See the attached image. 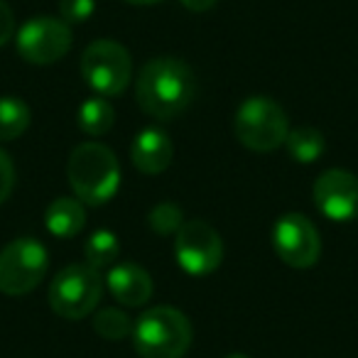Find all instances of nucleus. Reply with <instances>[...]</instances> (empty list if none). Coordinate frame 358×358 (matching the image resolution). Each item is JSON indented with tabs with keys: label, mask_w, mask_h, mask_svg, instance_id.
<instances>
[{
	"label": "nucleus",
	"mask_w": 358,
	"mask_h": 358,
	"mask_svg": "<svg viewBox=\"0 0 358 358\" xmlns=\"http://www.w3.org/2000/svg\"><path fill=\"white\" fill-rule=\"evenodd\" d=\"M196 96V76L177 57L145 62L135 81L138 106L155 120H172L185 113Z\"/></svg>",
	"instance_id": "nucleus-1"
},
{
	"label": "nucleus",
	"mask_w": 358,
	"mask_h": 358,
	"mask_svg": "<svg viewBox=\"0 0 358 358\" xmlns=\"http://www.w3.org/2000/svg\"><path fill=\"white\" fill-rule=\"evenodd\" d=\"M224 358H248L245 353H229V356H224Z\"/></svg>",
	"instance_id": "nucleus-26"
},
{
	"label": "nucleus",
	"mask_w": 358,
	"mask_h": 358,
	"mask_svg": "<svg viewBox=\"0 0 358 358\" xmlns=\"http://www.w3.org/2000/svg\"><path fill=\"white\" fill-rule=\"evenodd\" d=\"M45 224L50 234L57 236V238H74V236L81 234L86 224L84 201L76 199V196H59L47 206Z\"/></svg>",
	"instance_id": "nucleus-14"
},
{
	"label": "nucleus",
	"mask_w": 358,
	"mask_h": 358,
	"mask_svg": "<svg viewBox=\"0 0 358 358\" xmlns=\"http://www.w3.org/2000/svg\"><path fill=\"white\" fill-rule=\"evenodd\" d=\"M174 258L179 268L192 278L211 275L224 260L221 236L206 221H185L174 234Z\"/></svg>",
	"instance_id": "nucleus-8"
},
{
	"label": "nucleus",
	"mask_w": 358,
	"mask_h": 358,
	"mask_svg": "<svg viewBox=\"0 0 358 358\" xmlns=\"http://www.w3.org/2000/svg\"><path fill=\"white\" fill-rule=\"evenodd\" d=\"M234 130L241 145H245L248 150L273 152L287 140L289 120L278 101L268 96H250L236 110Z\"/></svg>",
	"instance_id": "nucleus-4"
},
{
	"label": "nucleus",
	"mask_w": 358,
	"mask_h": 358,
	"mask_svg": "<svg viewBox=\"0 0 358 358\" xmlns=\"http://www.w3.org/2000/svg\"><path fill=\"white\" fill-rule=\"evenodd\" d=\"M101 294H103V282H101L99 270L86 263H74L57 273L47 297H50V307L55 309L57 317L76 322V319H84L91 312H96Z\"/></svg>",
	"instance_id": "nucleus-5"
},
{
	"label": "nucleus",
	"mask_w": 358,
	"mask_h": 358,
	"mask_svg": "<svg viewBox=\"0 0 358 358\" xmlns=\"http://www.w3.org/2000/svg\"><path fill=\"white\" fill-rule=\"evenodd\" d=\"M174 155V145L169 135L159 128H145L135 135L133 148H130V157L133 164L143 174H159L169 167Z\"/></svg>",
	"instance_id": "nucleus-12"
},
{
	"label": "nucleus",
	"mask_w": 358,
	"mask_h": 358,
	"mask_svg": "<svg viewBox=\"0 0 358 358\" xmlns=\"http://www.w3.org/2000/svg\"><path fill=\"white\" fill-rule=\"evenodd\" d=\"M13 187H15V167H13V159L6 150H0V204L8 201V196L13 194Z\"/></svg>",
	"instance_id": "nucleus-22"
},
{
	"label": "nucleus",
	"mask_w": 358,
	"mask_h": 358,
	"mask_svg": "<svg viewBox=\"0 0 358 358\" xmlns=\"http://www.w3.org/2000/svg\"><path fill=\"white\" fill-rule=\"evenodd\" d=\"M15 47L30 64H55L71 50V27L62 17H32L15 32Z\"/></svg>",
	"instance_id": "nucleus-9"
},
{
	"label": "nucleus",
	"mask_w": 358,
	"mask_h": 358,
	"mask_svg": "<svg viewBox=\"0 0 358 358\" xmlns=\"http://www.w3.org/2000/svg\"><path fill=\"white\" fill-rule=\"evenodd\" d=\"M179 3L192 13H206V10H211L219 0H179Z\"/></svg>",
	"instance_id": "nucleus-24"
},
{
	"label": "nucleus",
	"mask_w": 358,
	"mask_h": 358,
	"mask_svg": "<svg viewBox=\"0 0 358 358\" xmlns=\"http://www.w3.org/2000/svg\"><path fill=\"white\" fill-rule=\"evenodd\" d=\"M84 255H86V265H91L94 270H103L118 260L120 243L115 238V234H110V231H96L86 241Z\"/></svg>",
	"instance_id": "nucleus-18"
},
{
	"label": "nucleus",
	"mask_w": 358,
	"mask_h": 358,
	"mask_svg": "<svg viewBox=\"0 0 358 358\" xmlns=\"http://www.w3.org/2000/svg\"><path fill=\"white\" fill-rule=\"evenodd\" d=\"M30 125V108L25 101L15 96H3L0 99V143L20 138Z\"/></svg>",
	"instance_id": "nucleus-17"
},
{
	"label": "nucleus",
	"mask_w": 358,
	"mask_h": 358,
	"mask_svg": "<svg viewBox=\"0 0 358 358\" xmlns=\"http://www.w3.org/2000/svg\"><path fill=\"white\" fill-rule=\"evenodd\" d=\"M148 224L155 234L174 236L179 229H182L185 219H182V209H179L177 204H172V201H162V204H157L152 211H150Z\"/></svg>",
	"instance_id": "nucleus-20"
},
{
	"label": "nucleus",
	"mask_w": 358,
	"mask_h": 358,
	"mask_svg": "<svg viewBox=\"0 0 358 358\" xmlns=\"http://www.w3.org/2000/svg\"><path fill=\"white\" fill-rule=\"evenodd\" d=\"M356 219H358V216H356Z\"/></svg>",
	"instance_id": "nucleus-27"
},
{
	"label": "nucleus",
	"mask_w": 358,
	"mask_h": 358,
	"mask_svg": "<svg viewBox=\"0 0 358 358\" xmlns=\"http://www.w3.org/2000/svg\"><path fill=\"white\" fill-rule=\"evenodd\" d=\"M133 343L140 358H182L189 351L192 324L174 307H152L133 324Z\"/></svg>",
	"instance_id": "nucleus-3"
},
{
	"label": "nucleus",
	"mask_w": 358,
	"mask_h": 358,
	"mask_svg": "<svg viewBox=\"0 0 358 358\" xmlns=\"http://www.w3.org/2000/svg\"><path fill=\"white\" fill-rule=\"evenodd\" d=\"M125 3H130V6H157L162 0H125Z\"/></svg>",
	"instance_id": "nucleus-25"
},
{
	"label": "nucleus",
	"mask_w": 358,
	"mask_h": 358,
	"mask_svg": "<svg viewBox=\"0 0 358 358\" xmlns=\"http://www.w3.org/2000/svg\"><path fill=\"white\" fill-rule=\"evenodd\" d=\"M96 10V0H59V17L66 25H84Z\"/></svg>",
	"instance_id": "nucleus-21"
},
{
	"label": "nucleus",
	"mask_w": 358,
	"mask_h": 358,
	"mask_svg": "<svg viewBox=\"0 0 358 358\" xmlns=\"http://www.w3.org/2000/svg\"><path fill=\"white\" fill-rule=\"evenodd\" d=\"M76 123L91 138H101L106 135L115 123V110L103 96H94V99H86L79 106V113H76Z\"/></svg>",
	"instance_id": "nucleus-15"
},
{
	"label": "nucleus",
	"mask_w": 358,
	"mask_h": 358,
	"mask_svg": "<svg viewBox=\"0 0 358 358\" xmlns=\"http://www.w3.org/2000/svg\"><path fill=\"white\" fill-rule=\"evenodd\" d=\"M94 329L106 341H120V338L133 336V322L123 309L106 307L94 314Z\"/></svg>",
	"instance_id": "nucleus-19"
},
{
	"label": "nucleus",
	"mask_w": 358,
	"mask_h": 358,
	"mask_svg": "<svg viewBox=\"0 0 358 358\" xmlns=\"http://www.w3.org/2000/svg\"><path fill=\"white\" fill-rule=\"evenodd\" d=\"M285 145H287L289 157L299 164L317 162V159L324 155V148H327L324 135L319 133L317 128H312V125H299V128L289 130Z\"/></svg>",
	"instance_id": "nucleus-16"
},
{
	"label": "nucleus",
	"mask_w": 358,
	"mask_h": 358,
	"mask_svg": "<svg viewBox=\"0 0 358 358\" xmlns=\"http://www.w3.org/2000/svg\"><path fill=\"white\" fill-rule=\"evenodd\" d=\"M273 248L289 268H312L322 255L319 231L304 214H285L273 226Z\"/></svg>",
	"instance_id": "nucleus-10"
},
{
	"label": "nucleus",
	"mask_w": 358,
	"mask_h": 358,
	"mask_svg": "<svg viewBox=\"0 0 358 358\" xmlns=\"http://www.w3.org/2000/svg\"><path fill=\"white\" fill-rule=\"evenodd\" d=\"M314 206L329 221H346L358 216V177L346 169H327L314 182Z\"/></svg>",
	"instance_id": "nucleus-11"
},
{
	"label": "nucleus",
	"mask_w": 358,
	"mask_h": 358,
	"mask_svg": "<svg viewBox=\"0 0 358 358\" xmlns=\"http://www.w3.org/2000/svg\"><path fill=\"white\" fill-rule=\"evenodd\" d=\"M15 35V15L6 0H0V47H6Z\"/></svg>",
	"instance_id": "nucleus-23"
},
{
	"label": "nucleus",
	"mask_w": 358,
	"mask_h": 358,
	"mask_svg": "<svg viewBox=\"0 0 358 358\" xmlns=\"http://www.w3.org/2000/svg\"><path fill=\"white\" fill-rule=\"evenodd\" d=\"M66 177L76 199L89 206H101L115 196L120 187V164L113 150L101 143H81L71 150Z\"/></svg>",
	"instance_id": "nucleus-2"
},
{
	"label": "nucleus",
	"mask_w": 358,
	"mask_h": 358,
	"mask_svg": "<svg viewBox=\"0 0 358 358\" xmlns=\"http://www.w3.org/2000/svg\"><path fill=\"white\" fill-rule=\"evenodd\" d=\"M81 76L99 96H118L133 79V59L115 40H96L81 55Z\"/></svg>",
	"instance_id": "nucleus-6"
},
{
	"label": "nucleus",
	"mask_w": 358,
	"mask_h": 358,
	"mask_svg": "<svg viewBox=\"0 0 358 358\" xmlns=\"http://www.w3.org/2000/svg\"><path fill=\"white\" fill-rule=\"evenodd\" d=\"M47 248L37 238H15L0 250V292L20 297L42 282L47 273Z\"/></svg>",
	"instance_id": "nucleus-7"
},
{
	"label": "nucleus",
	"mask_w": 358,
	"mask_h": 358,
	"mask_svg": "<svg viewBox=\"0 0 358 358\" xmlns=\"http://www.w3.org/2000/svg\"><path fill=\"white\" fill-rule=\"evenodd\" d=\"M108 289L125 307H143L152 297V278L135 263H120L108 273Z\"/></svg>",
	"instance_id": "nucleus-13"
}]
</instances>
